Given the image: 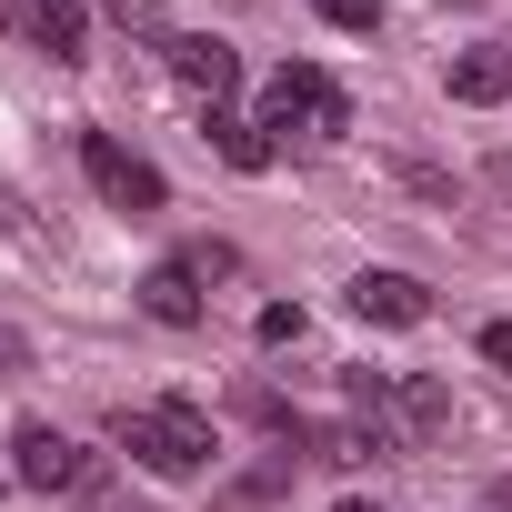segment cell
Wrapping results in <instances>:
<instances>
[{"instance_id": "obj_13", "label": "cell", "mask_w": 512, "mask_h": 512, "mask_svg": "<svg viewBox=\"0 0 512 512\" xmlns=\"http://www.w3.org/2000/svg\"><path fill=\"white\" fill-rule=\"evenodd\" d=\"M251 332H262V352H282V342H302V302H262V322H251Z\"/></svg>"}, {"instance_id": "obj_1", "label": "cell", "mask_w": 512, "mask_h": 512, "mask_svg": "<svg viewBox=\"0 0 512 512\" xmlns=\"http://www.w3.org/2000/svg\"><path fill=\"white\" fill-rule=\"evenodd\" d=\"M111 432H121V452H131L141 472H161V482H191V472L211 462V422H201L191 402H151V412H121Z\"/></svg>"}, {"instance_id": "obj_2", "label": "cell", "mask_w": 512, "mask_h": 512, "mask_svg": "<svg viewBox=\"0 0 512 512\" xmlns=\"http://www.w3.org/2000/svg\"><path fill=\"white\" fill-rule=\"evenodd\" d=\"M81 171H91V191H101L111 211H131V221H151V211L171 201V181H161L141 151H121L111 131H81Z\"/></svg>"}, {"instance_id": "obj_14", "label": "cell", "mask_w": 512, "mask_h": 512, "mask_svg": "<svg viewBox=\"0 0 512 512\" xmlns=\"http://www.w3.org/2000/svg\"><path fill=\"white\" fill-rule=\"evenodd\" d=\"M111 21H121V31H141V41H161V51H171V31H161V11H151V0H111Z\"/></svg>"}, {"instance_id": "obj_11", "label": "cell", "mask_w": 512, "mask_h": 512, "mask_svg": "<svg viewBox=\"0 0 512 512\" xmlns=\"http://www.w3.org/2000/svg\"><path fill=\"white\" fill-rule=\"evenodd\" d=\"M392 402H402V442L452 422V402H442V382H432V372H402V382H392Z\"/></svg>"}, {"instance_id": "obj_4", "label": "cell", "mask_w": 512, "mask_h": 512, "mask_svg": "<svg viewBox=\"0 0 512 512\" xmlns=\"http://www.w3.org/2000/svg\"><path fill=\"white\" fill-rule=\"evenodd\" d=\"M11 482H31V492H81V482H91V452H81L71 432H51V422H21V432H11Z\"/></svg>"}, {"instance_id": "obj_15", "label": "cell", "mask_w": 512, "mask_h": 512, "mask_svg": "<svg viewBox=\"0 0 512 512\" xmlns=\"http://www.w3.org/2000/svg\"><path fill=\"white\" fill-rule=\"evenodd\" d=\"M482 362H492V372H512V322H482Z\"/></svg>"}, {"instance_id": "obj_7", "label": "cell", "mask_w": 512, "mask_h": 512, "mask_svg": "<svg viewBox=\"0 0 512 512\" xmlns=\"http://www.w3.org/2000/svg\"><path fill=\"white\" fill-rule=\"evenodd\" d=\"M352 312L382 322V332H412V322H432V292H422L412 272H362V282H352Z\"/></svg>"}, {"instance_id": "obj_3", "label": "cell", "mask_w": 512, "mask_h": 512, "mask_svg": "<svg viewBox=\"0 0 512 512\" xmlns=\"http://www.w3.org/2000/svg\"><path fill=\"white\" fill-rule=\"evenodd\" d=\"M292 121H312V131H352L342 91H332L312 61H282V71H272V91H262V131H292Z\"/></svg>"}, {"instance_id": "obj_12", "label": "cell", "mask_w": 512, "mask_h": 512, "mask_svg": "<svg viewBox=\"0 0 512 512\" xmlns=\"http://www.w3.org/2000/svg\"><path fill=\"white\" fill-rule=\"evenodd\" d=\"M312 11H322L332 31H362V41L382 31V0H312Z\"/></svg>"}, {"instance_id": "obj_8", "label": "cell", "mask_w": 512, "mask_h": 512, "mask_svg": "<svg viewBox=\"0 0 512 512\" xmlns=\"http://www.w3.org/2000/svg\"><path fill=\"white\" fill-rule=\"evenodd\" d=\"M191 282H201L191 262H161V272L141 282V312H151V322H171V332H191V322H201V292H191Z\"/></svg>"}, {"instance_id": "obj_5", "label": "cell", "mask_w": 512, "mask_h": 512, "mask_svg": "<svg viewBox=\"0 0 512 512\" xmlns=\"http://www.w3.org/2000/svg\"><path fill=\"white\" fill-rule=\"evenodd\" d=\"M171 71H181V91L211 101V111H231V91H241V51L211 41V31H171Z\"/></svg>"}, {"instance_id": "obj_10", "label": "cell", "mask_w": 512, "mask_h": 512, "mask_svg": "<svg viewBox=\"0 0 512 512\" xmlns=\"http://www.w3.org/2000/svg\"><path fill=\"white\" fill-rule=\"evenodd\" d=\"M452 101H472V111L512 101V61H502V51H462V61H452Z\"/></svg>"}, {"instance_id": "obj_6", "label": "cell", "mask_w": 512, "mask_h": 512, "mask_svg": "<svg viewBox=\"0 0 512 512\" xmlns=\"http://www.w3.org/2000/svg\"><path fill=\"white\" fill-rule=\"evenodd\" d=\"M11 31L51 61H91V0H11Z\"/></svg>"}, {"instance_id": "obj_17", "label": "cell", "mask_w": 512, "mask_h": 512, "mask_svg": "<svg viewBox=\"0 0 512 512\" xmlns=\"http://www.w3.org/2000/svg\"><path fill=\"white\" fill-rule=\"evenodd\" d=\"M342 512H382V502H342Z\"/></svg>"}, {"instance_id": "obj_9", "label": "cell", "mask_w": 512, "mask_h": 512, "mask_svg": "<svg viewBox=\"0 0 512 512\" xmlns=\"http://www.w3.org/2000/svg\"><path fill=\"white\" fill-rule=\"evenodd\" d=\"M201 131H211V151H221L231 171H272V131H262V121H241V111H211Z\"/></svg>"}, {"instance_id": "obj_16", "label": "cell", "mask_w": 512, "mask_h": 512, "mask_svg": "<svg viewBox=\"0 0 512 512\" xmlns=\"http://www.w3.org/2000/svg\"><path fill=\"white\" fill-rule=\"evenodd\" d=\"M81 492H91V482H81ZM91 512H131V502H111V492H91Z\"/></svg>"}]
</instances>
